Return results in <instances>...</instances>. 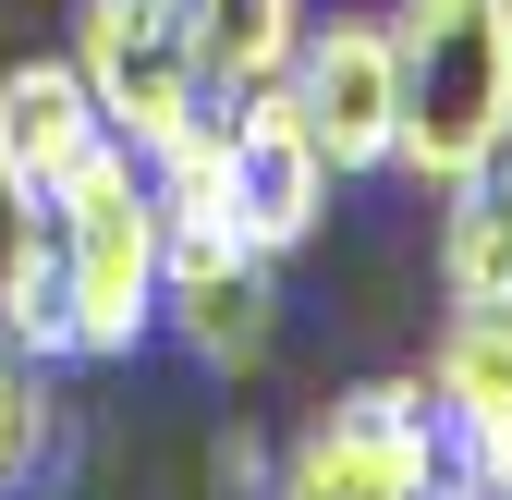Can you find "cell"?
<instances>
[{
	"label": "cell",
	"mask_w": 512,
	"mask_h": 500,
	"mask_svg": "<svg viewBox=\"0 0 512 500\" xmlns=\"http://www.w3.org/2000/svg\"><path fill=\"white\" fill-rule=\"evenodd\" d=\"M391 61H403L391 171L452 196L512 135V0H391Z\"/></svg>",
	"instance_id": "cell-1"
},
{
	"label": "cell",
	"mask_w": 512,
	"mask_h": 500,
	"mask_svg": "<svg viewBox=\"0 0 512 500\" xmlns=\"http://www.w3.org/2000/svg\"><path fill=\"white\" fill-rule=\"evenodd\" d=\"M61 281H74V354L86 366H122L159 342V196H147V159L135 147H98L74 183H61Z\"/></svg>",
	"instance_id": "cell-2"
},
{
	"label": "cell",
	"mask_w": 512,
	"mask_h": 500,
	"mask_svg": "<svg viewBox=\"0 0 512 500\" xmlns=\"http://www.w3.org/2000/svg\"><path fill=\"white\" fill-rule=\"evenodd\" d=\"M159 342L196 354L208 379H244L281 342V257H256L232 220L159 232Z\"/></svg>",
	"instance_id": "cell-3"
},
{
	"label": "cell",
	"mask_w": 512,
	"mask_h": 500,
	"mask_svg": "<svg viewBox=\"0 0 512 500\" xmlns=\"http://www.w3.org/2000/svg\"><path fill=\"white\" fill-rule=\"evenodd\" d=\"M74 74H86L98 122H110L135 159L208 110V74H196V25H183V0H86V13H74Z\"/></svg>",
	"instance_id": "cell-4"
},
{
	"label": "cell",
	"mask_w": 512,
	"mask_h": 500,
	"mask_svg": "<svg viewBox=\"0 0 512 500\" xmlns=\"http://www.w3.org/2000/svg\"><path fill=\"white\" fill-rule=\"evenodd\" d=\"M281 86L305 110V135L330 171H391V135H403V61H391V25L378 13H330V25H305L293 61H281Z\"/></svg>",
	"instance_id": "cell-5"
},
{
	"label": "cell",
	"mask_w": 512,
	"mask_h": 500,
	"mask_svg": "<svg viewBox=\"0 0 512 500\" xmlns=\"http://www.w3.org/2000/svg\"><path fill=\"white\" fill-rule=\"evenodd\" d=\"M330 183L342 171L317 159V135H305V110H293L281 74L232 98V232L256 244V257H293V244L330 220Z\"/></svg>",
	"instance_id": "cell-6"
},
{
	"label": "cell",
	"mask_w": 512,
	"mask_h": 500,
	"mask_svg": "<svg viewBox=\"0 0 512 500\" xmlns=\"http://www.w3.org/2000/svg\"><path fill=\"white\" fill-rule=\"evenodd\" d=\"M98 147H110V122H98V98L74 74V49H37V61L0 74V208L13 220H49L61 183H74Z\"/></svg>",
	"instance_id": "cell-7"
},
{
	"label": "cell",
	"mask_w": 512,
	"mask_h": 500,
	"mask_svg": "<svg viewBox=\"0 0 512 500\" xmlns=\"http://www.w3.org/2000/svg\"><path fill=\"white\" fill-rule=\"evenodd\" d=\"M439 293H452V305H512V135L452 183V220H439Z\"/></svg>",
	"instance_id": "cell-8"
},
{
	"label": "cell",
	"mask_w": 512,
	"mask_h": 500,
	"mask_svg": "<svg viewBox=\"0 0 512 500\" xmlns=\"http://www.w3.org/2000/svg\"><path fill=\"white\" fill-rule=\"evenodd\" d=\"M183 25H196V74L208 98H244V86H269L293 37H305V0H183Z\"/></svg>",
	"instance_id": "cell-9"
},
{
	"label": "cell",
	"mask_w": 512,
	"mask_h": 500,
	"mask_svg": "<svg viewBox=\"0 0 512 500\" xmlns=\"http://www.w3.org/2000/svg\"><path fill=\"white\" fill-rule=\"evenodd\" d=\"M0 342L37 354V366H86L74 354V281H61V232L25 220L13 257H0Z\"/></svg>",
	"instance_id": "cell-10"
},
{
	"label": "cell",
	"mask_w": 512,
	"mask_h": 500,
	"mask_svg": "<svg viewBox=\"0 0 512 500\" xmlns=\"http://www.w3.org/2000/svg\"><path fill=\"white\" fill-rule=\"evenodd\" d=\"M61 366H37V354H13L0 342V500H25L49 464H61Z\"/></svg>",
	"instance_id": "cell-11"
},
{
	"label": "cell",
	"mask_w": 512,
	"mask_h": 500,
	"mask_svg": "<svg viewBox=\"0 0 512 500\" xmlns=\"http://www.w3.org/2000/svg\"><path fill=\"white\" fill-rule=\"evenodd\" d=\"M269 500H415V488H403L391 464H378V452H354V440H342L330 415H317L305 440L281 452V476H269Z\"/></svg>",
	"instance_id": "cell-12"
},
{
	"label": "cell",
	"mask_w": 512,
	"mask_h": 500,
	"mask_svg": "<svg viewBox=\"0 0 512 500\" xmlns=\"http://www.w3.org/2000/svg\"><path fill=\"white\" fill-rule=\"evenodd\" d=\"M269 476H281V452L256 440V427H220V452H208V488H220V500H269Z\"/></svg>",
	"instance_id": "cell-13"
},
{
	"label": "cell",
	"mask_w": 512,
	"mask_h": 500,
	"mask_svg": "<svg viewBox=\"0 0 512 500\" xmlns=\"http://www.w3.org/2000/svg\"><path fill=\"white\" fill-rule=\"evenodd\" d=\"M488 500H512V427L488 440Z\"/></svg>",
	"instance_id": "cell-14"
}]
</instances>
